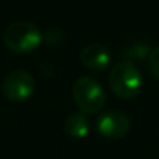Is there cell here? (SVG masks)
Here are the masks:
<instances>
[{
	"mask_svg": "<svg viewBox=\"0 0 159 159\" xmlns=\"http://www.w3.org/2000/svg\"><path fill=\"white\" fill-rule=\"evenodd\" d=\"M151 50H148V45L145 44H136V45H131L128 48L123 50V56H125V61H131L134 62L136 61H142V59H148V55H150Z\"/></svg>",
	"mask_w": 159,
	"mask_h": 159,
	"instance_id": "obj_8",
	"label": "cell"
},
{
	"mask_svg": "<svg viewBox=\"0 0 159 159\" xmlns=\"http://www.w3.org/2000/svg\"><path fill=\"white\" fill-rule=\"evenodd\" d=\"M80 61L91 70H103L111 62V52L102 44H89L80 52Z\"/></svg>",
	"mask_w": 159,
	"mask_h": 159,
	"instance_id": "obj_6",
	"label": "cell"
},
{
	"mask_svg": "<svg viewBox=\"0 0 159 159\" xmlns=\"http://www.w3.org/2000/svg\"><path fill=\"white\" fill-rule=\"evenodd\" d=\"M34 92V78L27 70H13L3 81V94L11 102H25Z\"/></svg>",
	"mask_w": 159,
	"mask_h": 159,
	"instance_id": "obj_4",
	"label": "cell"
},
{
	"mask_svg": "<svg viewBox=\"0 0 159 159\" xmlns=\"http://www.w3.org/2000/svg\"><path fill=\"white\" fill-rule=\"evenodd\" d=\"M148 67H150V72L153 73V76L156 80H159V45L154 47L150 55H148Z\"/></svg>",
	"mask_w": 159,
	"mask_h": 159,
	"instance_id": "obj_9",
	"label": "cell"
},
{
	"mask_svg": "<svg viewBox=\"0 0 159 159\" xmlns=\"http://www.w3.org/2000/svg\"><path fill=\"white\" fill-rule=\"evenodd\" d=\"M64 129L67 133V136L73 137V139H84L89 134L91 129V123L86 114L83 112H73L66 119L64 123Z\"/></svg>",
	"mask_w": 159,
	"mask_h": 159,
	"instance_id": "obj_7",
	"label": "cell"
},
{
	"mask_svg": "<svg viewBox=\"0 0 159 159\" xmlns=\"http://www.w3.org/2000/svg\"><path fill=\"white\" fill-rule=\"evenodd\" d=\"M3 42L11 52L30 53L41 45L42 33L34 24L28 20H17L5 30Z\"/></svg>",
	"mask_w": 159,
	"mask_h": 159,
	"instance_id": "obj_3",
	"label": "cell"
},
{
	"mask_svg": "<svg viewBox=\"0 0 159 159\" xmlns=\"http://www.w3.org/2000/svg\"><path fill=\"white\" fill-rule=\"evenodd\" d=\"M72 97L80 112L86 116L98 114L106 103V92L95 78L81 76L73 83Z\"/></svg>",
	"mask_w": 159,
	"mask_h": 159,
	"instance_id": "obj_2",
	"label": "cell"
},
{
	"mask_svg": "<svg viewBox=\"0 0 159 159\" xmlns=\"http://www.w3.org/2000/svg\"><path fill=\"white\" fill-rule=\"evenodd\" d=\"M108 83L116 97L122 100H131L140 92L142 75L134 62L123 59L111 69L108 75Z\"/></svg>",
	"mask_w": 159,
	"mask_h": 159,
	"instance_id": "obj_1",
	"label": "cell"
},
{
	"mask_svg": "<svg viewBox=\"0 0 159 159\" xmlns=\"http://www.w3.org/2000/svg\"><path fill=\"white\" fill-rule=\"evenodd\" d=\"M97 131L106 139H122L131 129V120L125 112L106 111L97 119Z\"/></svg>",
	"mask_w": 159,
	"mask_h": 159,
	"instance_id": "obj_5",
	"label": "cell"
}]
</instances>
